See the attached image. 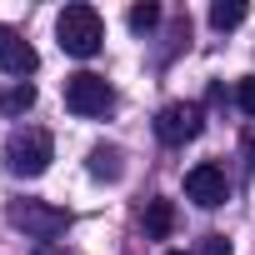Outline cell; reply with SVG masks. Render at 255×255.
Here are the masks:
<instances>
[{
    "label": "cell",
    "mask_w": 255,
    "mask_h": 255,
    "mask_svg": "<svg viewBox=\"0 0 255 255\" xmlns=\"http://www.w3.org/2000/svg\"><path fill=\"white\" fill-rule=\"evenodd\" d=\"M50 160H55V140H50V130H40V125L10 130V140H5V170H10V175L35 180V175H45Z\"/></svg>",
    "instance_id": "2"
},
{
    "label": "cell",
    "mask_w": 255,
    "mask_h": 255,
    "mask_svg": "<svg viewBox=\"0 0 255 255\" xmlns=\"http://www.w3.org/2000/svg\"><path fill=\"white\" fill-rule=\"evenodd\" d=\"M55 35H60V50H65V55H75V60L100 55V45H105L100 10H95V5H65V10H60V20H55Z\"/></svg>",
    "instance_id": "1"
},
{
    "label": "cell",
    "mask_w": 255,
    "mask_h": 255,
    "mask_svg": "<svg viewBox=\"0 0 255 255\" xmlns=\"http://www.w3.org/2000/svg\"><path fill=\"white\" fill-rule=\"evenodd\" d=\"M35 255H60V250H50V245H40V250H35Z\"/></svg>",
    "instance_id": "15"
},
{
    "label": "cell",
    "mask_w": 255,
    "mask_h": 255,
    "mask_svg": "<svg viewBox=\"0 0 255 255\" xmlns=\"http://www.w3.org/2000/svg\"><path fill=\"white\" fill-rule=\"evenodd\" d=\"M30 105H35V85L30 80H15V85L0 90V115H25Z\"/></svg>",
    "instance_id": "9"
},
{
    "label": "cell",
    "mask_w": 255,
    "mask_h": 255,
    "mask_svg": "<svg viewBox=\"0 0 255 255\" xmlns=\"http://www.w3.org/2000/svg\"><path fill=\"white\" fill-rule=\"evenodd\" d=\"M115 105V90L105 85V75H90V70H80V75H70L65 80V110L70 115H105Z\"/></svg>",
    "instance_id": "4"
},
{
    "label": "cell",
    "mask_w": 255,
    "mask_h": 255,
    "mask_svg": "<svg viewBox=\"0 0 255 255\" xmlns=\"http://www.w3.org/2000/svg\"><path fill=\"white\" fill-rule=\"evenodd\" d=\"M245 20V0H215V5H210V25L215 30H235Z\"/></svg>",
    "instance_id": "11"
},
{
    "label": "cell",
    "mask_w": 255,
    "mask_h": 255,
    "mask_svg": "<svg viewBox=\"0 0 255 255\" xmlns=\"http://www.w3.org/2000/svg\"><path fill=\"white\" fill-rule=\"evenodd\" d=\"M120 170H125V165H120V150H115V145H95V150H90V175H95V180H120Z\"/></svg>",
    "instance_id": "10"
},
{
    "label": "cell",
    "mask_w": 255,
    "mask_h": 255,
    "mask_svg": "<svg viewBox=\"0 0 255 255\" xmlns=\"http://www.w3.org/2000/svg\"><path fill=\"white\" fill-rule=\"evenodd\" d=\"M160 25V5H130V30H155Z\"/></svg>",
    "instance_id": "12"
},
{
    "label": "cell",
    "mask_w": 255,
    "mask_h": 255,
    "mask_svg": "<svg viewBox=\"0 0 255 255\" xmlns=\"http://www.w3.org/2000/svg\"><path fill=\"white\" fill-rule=\"evenodd\" d=\"M165 255H185V250H165Z\"/></svg>",
    "instance_id": "16"
},
{
    "label": "cell",
    "mask_w": 255,
    "mask_h": 255,
    "mask_svg": "<svg viewBox=\"0 0 255 255\" xmlns=\"http://www.w3.org/2000/svg\"><path fill=\"white\" fill-rule=\"evenodd\" d=\"M235 105H240L245 115H255V75H245V80L235 85Z\"/></svg>",
    "instance_id": "13"
},
{
    "label": "cell",
    "mask_w": 255,
    "mask_h": 255,
    "mask_svg": "<svg viewBox=\"0 0 255 255\" xmlns=\"http://www.w3.org/2000/svg\"><path fill=\"white\" fill-rule=\"evenodd\" d=\"M35 65H40L35 45H30V40H20V30L0 25V75H30Z\"/></svg>",
    "instance_id": "7"
},
{
    "label": "cell",
    "mask_w": 255,
    "mask_h": 255,
    "mask_svg": "<svg viewBox=\"0 0 255 255\" xmlns=\"http://www.w3.org/2000/svg\"><path fill=\"white\" fill-rule=\"evenodd\" d=\"M5 220H10L15 230H25L30 240H40V245H50V240H60V235L70 230V210L45 205V200H10Z\"/></svg>",
    "instance_id": "3"
},
{
    "label": "cell",
    "mask_w": 255,
    "mask_h": 255,
    "mask_svg": "<svg viewBox=\"0 0 255 255\" xmlns=\"http://www.w3.org/2000/svg\"><path fill=\"white\" fill-rule=\"evenodd\" d=\"M170 230H175V205H170V200H150V210H145V235H150V240H170Z\"/></svg>",
    "instance_id": "8"
},
{
    "label": "cell",
    "mask_w": 255,
    "mask_h": 255,
    "mask_svg": "<svg viewBox=\"0 0 255 255\" xmlns=\"http://www.w3.org/2000/svg\"><path fill=\"white\" fill-rule=\"evenodd\" d=\"M185 195L195 200V205H205V210H215V205H225V195H230V180H225V170L220 165H195L190 175H185Z\"/></svg>",
    "instance_id": "6"
},
{
    "label": "cell",
    "mask_w": 255,
    "mask_h": 255,
    "mask_svg": "<svg viewBox=\"0 0 255 255\" xmlns=\"http://www.w3.org/2000/svg\"><path fill=\"white\" fill-rule=\"evenodd\" d=\"M200 255H230V240L225 235H205L200 240Z\"/></svg>",
    "instance_id": "14"
},
{
    "label": "cell",
    "mask_w": 255,
    "mask_h": 255,
    "mask_svg": "<svg viewBox=\"0 0 255 255\" xmlns=\"http://www.w3.org/2000/svg\"><path fill=\"white\" fill-rule=\"evenodd\" d=\"M205 130V115H200V105H190V100H170V105H160V115H155V135L165 140V145H185V140H195Z\"/></svg>",
    "instance_id": "5"
}]
</instances>
